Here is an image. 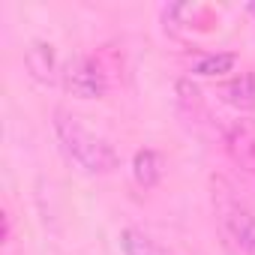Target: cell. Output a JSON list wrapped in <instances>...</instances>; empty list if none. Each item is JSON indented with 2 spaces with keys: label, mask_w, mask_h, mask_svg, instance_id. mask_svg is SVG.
<instances>
[{
  "label": "cell",
  "mask_w": 255,
  "mask_h": 255,
  "mask_svg": "<svg viewBox=\"0 0 255 255\" xmlns=\"http://www.w3.org/2000/svg\"><path fill=\"white\" fill-rule=\"evenodd\" d=\"M54 132H57V141H60L63 153L84 174H111L120 165L117 150L102 135L90 132L87 126L75 114H69L66 108H57L54 111Z\"/></svg>",
  "instance_id": "6da1fadb"
},
{
  "label": "cell",
  "mask_w": 255,
  "mask_h": 255,
  "mask_svg": "<svg viewBox=\"0 0 255 255\" xmlns=\"http://www.w3.org/2000/svg\"><path fill=\"white\" fill-rule=\"evenodd\" d=\"M219 189L213 192V204H216V213L225 225V231L234 237V243L240 249H246L249 255H255V213L240 204L234 195H228V189H222V183H216Z\"/></svg>",
  "instance_id": "7a4b0ae2"
},
{
  "label": "cell",
  "mask_w": 255,
  "mask_h": 255,
  "mask_svg": "<svg viewBox=\"0 0 255 255\" xmlns=\"http://www.w3.org/2000/svg\"><path fill=\"white\" fill-rule=\"evenodd\" d=\"M60 84L69 96L75 99H99L105 96L108 90V81H105V72L102 66L93 60V57H75L63 66V75H60Z\"/></svg>",
  "instance_id": "3957f363"
},
{
  "label": "cell",
  "mask_w": 255,
  "mask_h": 255,
  "mask_svg": "<svg viewBox=\"0 0 255 255\" xmlns=\"http://www.w3.org/2000/svg\"><path fill=\"white\" fill-rule=\"evenodd\" d=\"M225 150L240 168L255 171V120L237 117L225 126Z\"/></svg>",
  "instance_id": "277c9868"
},
{
  "label": "cell",
  "mask_w": 255,
  "mask_h": 255,
  "mask_svg": "<svg viewBox=\"0 0 255 255\" xmlns=\"http://www.w3.org/2000/svg\"><path fill=\"white\" fill-rule=\"evenodd\" d=\"M24 66L27 72L39 81V84H54L63 72L57 66V51L51 42H33L27 51H24Z\"/></svg>",
  "instance_id": "5b68a950"
},
{
  "label": "cell",
  "mask_w": 255,
  "mask_h": 255,
  "mask_svg": "<svg viewBox=\"0 0 255 255\" xmlns=\"http://www.w3.org/2000/svg\"><path fill=\"white\" fill-rule=\"evenodd\" d=\"M219 93H222V99H225L231 108L252 114V111H255V72H243V75L225 81Z\"/></svg>",
  "instance_id": "8992f818"
},
{
  "label": "cell",
  "mask_w": 255,
  "mask_h": 255,
  "mask_svg": "<svg viewBox=\"0 0 255 255\" xmlns=\"http://www.w3.org/2000/svg\"><path fill=\"white\" fill-rule=\"evenodd\" d=\"M162 171H165V159H162L159 150L144 147V150L135 153V159H132V177H135V183L141 189H153L162 180Z\"/></svg>",
  "instance_id": "52a82bcc"
},
{
  "label": "cell",
  "mask_w": 255,
  "mask_h": 255,
  "mask_svg": "<svg viewBox=\"0 0 255 255\" xmlns=\"http://www.w3.org/2000/svg\"><path fill=\"white\" fill-rule=\"evenodd\" d=\"M120 249L126 255H177L168 246H162L159 240H153L150 234L138 231V228H123L120 231Z\"/></svg>",
  "instance_id": "ba28073f"
},
{
  "label": "cell",
  "mask_w": 255,
  "mask_h": 255,
  "mask_svg": "<svg viewBox=\"0 0 255 255\" xmlns=\"http://www.w3.org/2000/svg\"><path fill=\"white\" fill-rule=\"evenodd\" d=\"M162 21L168 30H186V27H195V24H204L207 21V9L198 6V3H171L162 9Z\"/></svg>",
  "instance_id": "9c48e42d"
},
{
  "label": "cell",
  "mask_w": 255,
  "mask_h": 255,
  "mask_svg": "<svg viewBox=\"0 0 255 255\" xmlns=\"http://www.w3.org/2000/svg\"><path fill=\"white\" fill-rule=\"evenodd\" d=\"M237 66V54L231 51H216V54H204L192 63V72L195 75H204V78H216V75H225Z\"/></svg>",
  "instance_id": "30bf717a"
}]
</instances>
